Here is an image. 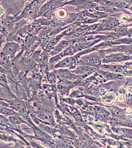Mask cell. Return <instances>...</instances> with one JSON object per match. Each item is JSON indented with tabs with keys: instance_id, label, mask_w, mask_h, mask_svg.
Returning <instances> with one entry per match:
<instances>
[{
	"instance_id": "11",
	"label": "cell",
	"mask_w": 132,
	"mask_h": 148,
	"mask_svg": "<svg viewBox=\"0 0 132 148\" xmlns=\"http://www.w3.org/2000/svg\"><path fill=\"white\" fill-rule=\"evenodd\" d=\"M3 130H0V133H2V132H3Z\"/></svg>"
},
{
	"instance_id": "9",
	"label": "cell",
	"mask_w": 132,
	"mask_h": 148,
	"mask_svg": "<svg viewBox=\"0 0 132 148\" xmlns=\"http://www.w3.org/2000/svg\"><path fill=\"white\" fill-rule=\"evenodd\" d=\"M114 95L113 94H107V95L106 96V97L104 98V101L105 102L110 103L111 101H113Z\"/></svg>"
},
{
	"instance_id": "6",
	"label": "cell",
	"mask_w": 132,
	"mask_h": 148,
	"mask_svg": "<svg viewBox=\"0 0 132 148\" xmlns=\"http://www.w3.org/2000/svg\"><path fill=\"white\" fill-rule=\"evenodd\" d=\"M0 114L7 117H9L12 115L17 114L18 113L16 112L11 108L0 105Z\"/></svg>"
},
{
	"instance_id": "12",
	"label": "cell",
	"mask_w": 132,
	"mask_h": 148,
	"mask_svg": "<svg viewBox=\"0 0 132 148\" xmlns=\"http://www.w3.org/2000/svg\"><path fill=\"white\" fill-rule=\"evenodd\" d=\"M1 45H2V44H1V43H0V47H1Z\"/></svg>"
},
{
	"instance_id": "3",
	"label": "cell",
	"mask_w": 132,
	"mask_h": 148,
	"mask_svg": "<svg viewBox=\"0 0 132 148\" xmlns=\"http://www.w3.org/2000/svg\"><path fill=\"white\" fill-rule=\"evenodd\" d=\"M9 121L11 123L12 125H13L15 128H20V125L22 124H24L26 125L27 126H29L31 127V125L29 124L28 123H27L26 121L23 119V118L20 116L19 113L17 114L12 115L8 117Z\"/></svg>"
},
{
	"instance_id": "7",
	"label": "cell",
	"mask_w": 132,
	"mask_h": 148,
	"mask_svg": "<svg viewBox=\"0 0 132 148\" xmlns=\"http://www.w3.org/2000/svg\"><path fill=\"white\" fill-rule=\"evenodd\" d=\"M45 74L48 83L50 84H56L57 77L55 70L47 71Z\"/></svg>"
},
{
	"instance_id": "4",
	"label": "cell",
	"mask_w": 132,
	"mask_h": 148,
	"mask_svg": "<svg viewBox=\"0 0 132 148\" xmlns=\"http://www.w3.org/2000/svg\"><path fill=\"white\" fill-rule=\"evenodd\" d=\"M0 66L7 72L13 71V64L10 57L1 53H0Z\"/></svg>"
},
{
	"instance_id": "5",
	"label": "cell",
	"mask_w": 132,
	"mask_h": 148,
	"mask_svg": "<svg viewBox=\"0 0 132 148\" xmlns=\"http://www.w3.org/2000/svg\"><path fill=\"white\" fill-rule=\"evenodd\" d=\"M38 126L39 128H40L41 130L45 131L46 133L52 137L53 138H55L58 135L57 133L58 132V130L55 128L54 126L45 124L43 123H40Z\"/></svg>"
},
{
	"instance_id": "1",
	"label": "cell",
	"mask_w": 132,
	"mask_h": 148,
	"mask_svg": "<svg viewBox=\"0 0 132 148\" xmlns=\"http://www.w3.org/2000/svg\"><path fill=\"white\" fill-rule=\"evenodd\" d=\"M2 100L8 103L9 108H11L16 112L19 113V114L27 112L26 101L20 98L17 97L10 99H3Z\"/></svg>"
},
{
	"instance_id": "8",
	"label": "cell",
	"mask_w": 132,
	"mask_h": 148,
	"mask_svg": "<svg viewBox=\"0 0 132 148\" xmlns=\"http://www.w3.org/2000/svg\"><path fill=\"white\" fill-rule=\"evenodd\" d=\"M0 84L2 86L11 90L9 86L8 77L6 75L3 73L0 72Z\"/></svg>"
},
{
	"instance_id": "10",
	"label": "cell",
	"mask_w": 132,
	"mask_h": 148,
	"mask_svg": "<svg viewBox=\"0 0 132 148\" xmlns=\"http://www.w3.org/2000/svg\"><path fill=\"white\" fill-rule=\"evenodd\" d=\"M0 72L3 73L4 74H6L7 71H6V70H5V69H3V68L0 66Z\"/></svg>"
},
{
	"instance_id": "2",
	"label": "cell",
	"mask_w": 132,
	"mask_h": 148,
	"mask_svg": "<svg viewBox=\"0 0 132 148\" xmlns=\"http://www.w3.org/2000/svg\"><path fill=\"white\" fill-rule=\"evenodd\" d=\"M21 47L19 42H9L4 45L2 51L0 53L8 56L12 60L16 56L17 52L19 51Z\"/></svg>"
}]
</instances>
